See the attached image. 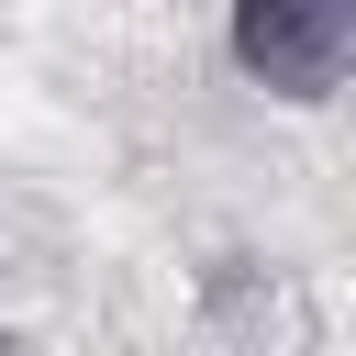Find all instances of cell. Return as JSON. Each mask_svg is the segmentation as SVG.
Wrapping results in <instances>:
<instances>
[{
	"instance_id": "obj_3",
	"label": "cell",
	"mask_w": 356,
	"mask_h": 356,
	"mask_svg": "<svg viewBox=\"0 0 356 356\" xmlns=\"http://www.w3.org/2000/svg\"><path fill=\"white\" fill-rule=\"evenodd\" d=\"M0 356H33V334H22V323H11V312H0Z\"/></svg>"
},
{
	"instance_id": "obj_2",
	"label": "cell",
	"mask_w": 356,
	"mask_h": 356,
	"mask_svg": "<svg viewBox=\"0 0 356 356\" xmlns=\"http://www.w3.org/2000/svg\"><path fill=\"white\" fill-rule=\"evenodd\" d=\"M189 356H323V289L289 256H211L189 278Z\"/></svg>"
},
{
	"instance_id": "obj_1",
	"label": "cell",
	"mask_w": 356,
	"mask_h": 356,
	"mask_svg": "<svg viewBox=\"0 0 356 356\" xmlns=\"http://www.w3.org/2000/svg\"><path fill=\"white\" fill-rule=\"evenodd\" d=\"M222 56L256 100L278 111H323L356 89V0H234Z\"/></svg>"
}]
</instances>
